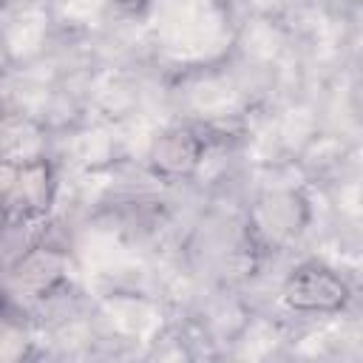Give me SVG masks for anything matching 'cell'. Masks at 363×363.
<instances>
[{"mask_svg":"<svg viewBox=\"0 0 363 363\" xmlns=\"http://www.w3.org/2000/svg\"><path fill=\"white\" fill-rule=\"evenodd\" d=\"M204 153V139L190 128H170L150 145V164L156 173L176 179L190 173Z\"/></svg>","mask_w":363,"mask_h":363,"instance_id":"3","label":"cell"},{"mask_svg":"<svg viewBox=\"0 0 363 363\" xmlns=\"http://www.w3.org/2000/svg\"><path fill=\"white\" fill-rule=\"evenodd\" d=\"M284 301L295 312L329 315V312H340L346 306L349 286L332 267H326L320 261H306L289 272V278L284 284Z\"/></svg>","mask_w":363,"mask_h":363,"instance_id":"1","label":"cell"},{"mask_svg":"<svg viewBox=\"0 0 363 363\" xmlns=\"http://www.w3.org/2000/svg\"><path fill=\"white\" fill-rule=\"evenodd\" d=\"M0 306H3V301H0Z\"/></svg>","mask_w":363,"mask_h":363,"instance_id":"4","label":"cell"},{"mask_svg":"<svg viewBox=\"0 0 363 363\" xmlns=\"http://www.w3.org/2000/svg\"><path fill=\"white\" fill-rule=\"evenodd\" d=\"M51 193H54V182H51L48 162L43 156L31 159V162H20L14 170L11 187L6 193L9 221H28V218L45 213Z\"/></svg>","mask_w":363,"mask_h":363,"instance_id":"2","label":"cell"}]
</instances>
